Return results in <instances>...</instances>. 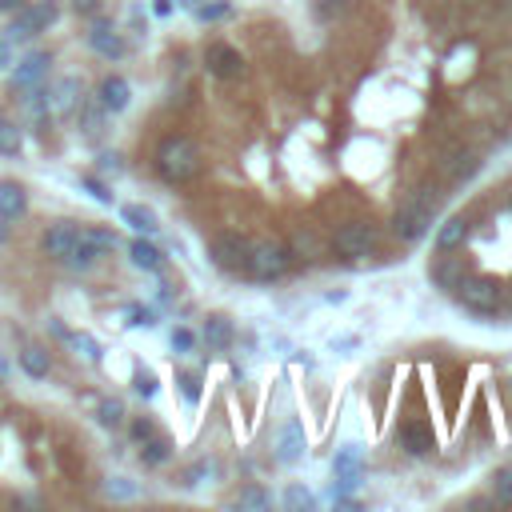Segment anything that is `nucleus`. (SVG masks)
Returning <instances> with one entry per match:
<instances>
[{"label":"nucleus","mask_w":512,"mask_h":512,"mask_svg":"<svg viewBox=\"0 0 512 512\" xmlns=\"http://www.w3.org/2000/svg\"><path fill=\"white\" fill-rule=\"evenodd\" d=\"M380 244L377 228L369 225V220H348V225H340L337 233H332V249L340 256H348V260H361V256H372Z\"/></svg>","instance_id":"7ed1b4c3"},{"label":"nucleus","mask_w":512,"mask_h":512,"mask_svg":"<svg viewBox=\"0 0 512 512\" xmlns=\"http://www.w3.org/2000/svg\"><path fill=\"white\" fill-rule=\"evenodd\" d=\"M285 505L288 508H312V492L301 489V484H293V489L285 492Z\"/></svg>","instance_id":"2f4dec72"},{"label":"nucleus","mask_w":512,"mask_h":512,"mask_svg":"<svg viewBox=\"0 0 512 512\" xmlns=\"http://www.w3.org/2000/svg\"><path fill=\"white\" fill-rule=\"evenodd\" d=\"M168 452H173V448H168L165 437H149V440L141 445V460H144L149 468H157V465H165V460H168Z\"/></svg>","instance_id":"a878e982"},{"label":"nucleus","mask_w":512,"mask_h":512,"mask_svg":"<svg viewBox=\"0 0 512 512\" xmlns=\"http://www.w3.org/2000/svg\"><path fill=\"white\" fill-rule=\"evenodd\" d=\"M192 345H196V332L192 329H176L173 332V348H176V353H192Z\"/></svg>","instance_id":"72a5a7b5"},{"label":"nucleus","mask_w":512,"mask_h":512,"mask_svg":"<svg viewBox=\"0 0 512 512\" xmlns=\"http://www.w3.org/2000/svg\"><path fill=\"white\" fill-rule=\"evenodd\" d=\"M304 457V429L296 421H288L280 429V440H277V460L280 465H296Z\"/></svg>","instance_id":"ddd939ff"},{"label":"nucleus","mask_w":512,"mask_h":512,"mask_svg":"<svg viewBox=\"0 0 512 512\" xmlns=\"http://www.w3.org/2000/svg\"><path fill=\"white\" fill-rule=\"evenodd\" d=\"M97 421L105 424V429H121V424H124V405L116 397L100 400V405H97Z\"/></svg>","instance_id":"393cba45"},{"label":"nucleus","mask_w":512,"mask_h":512,"mask_svg":"<svg viewBox=\"0 0 512 512\" xmlns=\"http://www.w3.org/2000/svg\"><path fill=\"white\" fill-rule=\"evenodd\" d=\"M73 241H76V228L73 225H53L45 233V241H40V249L53 256V260H64L68 249H73Z\"/></svg>","instance_id":"f3484780"},{"label":"nucleus","mask_w":512,"mask_h":512,"mask_svg":"<svg viewBox=\"0 0 512 512\" xmlns=\"http://www.w3.org/2000/svg\"><path fill=\"white\" fill-rule=\"evenodd\" d=\"M288 264H293L288 244H280V241H252V252H249V277L252 280H277V277H285Z\"/></svg>","instance_id":"f03ea898"},{"label":"nucleus","mask_w":512,"mask_h":512,"mask_svg":"<svg viewBox=\"0 0 512 512\" xmlns=\"http://www.w3.org/2000/svg\"><path fill=\"white\" fill-rule=\"evenodd\" d=\"M53 21H56V4L53 0H37V4L16 13L13 29H8V40H29V37H37V32H45Z\"/></svg>","instance_id":"0eeeda50"},{"label":"nucleus","mask_w":512,"mask_h":512,"mask_svg":"<svg viewBox=\"0 0 512 512\" xmlns=\"http://www.w3.org/2000/svg\"><path fill=\"white\" fill-rule=\"evenodd\" d=\"M132 388L141 392V397H152V392H157V377L141 369V372H136V377H132Z\"/></svg>","instance_id":"f704fd0d"},{"label":"nucleus","mask_w":512,"mask_h":512,"mask_svg":"<svg viewBox=\"0 0 512 512\" xmlns=\"http://www.w3.org/2000/svg\"><path fill=\"white\" fill-rule=\"evenodd\" d=\"M492 500L512 508V468H500V473L492 476Z\"/></svg>","instance_id":"c85d7f7f"},{"label":"nucleus","mask_w":512,"mask_h":512,"mask_svg":"<svg viewBox=\"0 0 512 512\" xmlns=\"http://www.w3.org/2000/svg\"><path fill=\"white\" fill-rule=\"evenodd\" d=\"M468 233H473V225H468V217H448L445 225H440V233H437V249H440V252L460 249V244L468 241Z\"/></svg>","instance_id":"dca6fc26"},{"label":"nucleus","mask_w":512,"mask_h":512,"mask_svg":"<svg viewBox=\"0 0 512 512\" xmlns=\"http://www.w3.org/2000/svg\"><path fill=\"white\" fill-rule=\"evenodd\" d=\"M108 497L128 500V497H136V489H132V484H124V476H113V481H108Z\"/></svg>","instance_id":"4c0bfd02"},{"label":"nucleus","mask_w":512,"mask_h":512,"mask_svg":"<svg viewBox=\"0 0 512 512\" xmlns=\"http://www.w3.org/2000/svg\"><path fill=\"white\" fill-rule=\"evenodd\" d=\"M288 252H293V260H320L324 256V241L312 228H296L293 241H288Z\"/></svg>","instance_id":"2eb2a0df"},{"label":"nucleus","mask_w":512,"mask_h":512,"mask_svg":"<svg viewBox=\"0 0 512 512\" xmlns=\"http://www.w3.org/2000/svg\"><path fill=\"white\" fill-rule=\"evenodd\" d=\"M508 301H512V293H508Z\"/></svg>","instance_id":"a18cd8bd"},{"label":"nucleus","mask_w":512,"mask_h":512,"mask_svg":"<svg viewBox=\"0 0 512 512\" xmlns=\"http://www.w3.org/2000/svg\"><path fill=\"white\" fill-rule=\"evenodd\" d=\"M508 204H512V192H508Z\"/></svg>","instance_id":"c03bdc74"},{"label":"nucleus","mask_w":512,"mask_h":512,"mask_svg":"<svg viewBox=\"0 0 512 512\" xmlns=\"http://www.w3.org/2000/svg\"><path fill=\"white\" fill-rule=\"evenodd\" d=\"M181 388H184V397H189V405L201 400V380H196L192 372H184V377H181Z\"/></svg>","instance_id":"58836bf2"},{"label":"nucleus","mask_w":512,"mask_h":512,"mask_svg":"<svg viewBox=\"0 0 512 512\" xmlns=\"http://www.w3.org/2000/svg\"><path fill=\"white\" fill-rule=\"evenodd\" d=\"M452 293H457L460 304L473 309V312H497L500 301H505V293H500V285L492 277H460Z\"/></svg>","instance_id":"20e7f679"},{"label":"nucleus","mask_w":512,"mask_h":512,"mask_svg":"<svg viewBox=\"0 0 512 512\" xmlns=\"http://www.w3.org/2000/svg\"><path fill=\"white\" fill-rule=\"evenodd\" d=\"M128 256H132V264L136 269H144V272H160V264H165L160 249L157 244H149V241H132L128 244Z\"/></svg>","instance_id":"aec40b11"},{"label":"nucleus","mask_w":512,"mask_h":512,"mask_svg":"<svg viewBox=\"0 0 512 512\" xmlns=\"http://www.w3.org/2000/svg\"><path fill=\"white\" fill-rule=\"evenodd\" d=\"M124 225H132L136 233H144V236H152L160 228L152 209H144V204H124Z\"/></svg>","instance_id":"5701e85b"},{"label":"nucleus","mask_w":512,"mask_h":512,"mask_svg":"<svg viewBox=\"0 0 512 512\" xmlns=\"http://www.w3.org/2000/svg\"><path fill=\"white\" fill-rule=\"evenodd\" d=\"M445 165H448V176H452V181H468V176L476 173V157H473V152H452Z\"/></svg>","instance_id":"bb28decb"},{"label":"nucleus","mask_w":512,"mask_h":512,"mask_svg":"<svg viewBox=\"0 0 512 512\" xmlns=\"http://www.w3.org/2000/svg\"><path fill=\"white\" fill-rule=\"evenodd\" d=\"M204 64H209V73L220 76V81H233V76L244 73V61H241V53H236L233 45H209Z\"/></svg>","instance_id":"6e6552de"},{"label":"nucleus","mask_w":512,"mask_h":512,"mask_svg":"<svg viewBox=\"0 0 512 512\" xmlns=\"http://www.w3.org/2000/svg\"><path fill=\"white\" fill-rule=\"evenodd\" d=\"M204 345L217 348V353H225V348L233 345V324H228L225 317H209V324H204Z\"/></svg>","instance_id":"412c9836"},{"label":"nucleus","mask_w":512,"mask_h":512,"mask_svg":"<svg viewBox=\"0 0 512 512\" xmlns=\"http://www.w3.org/2000/svg\"><path fill=\"white\" fill-rule=\"evenodd\" d=\"M97 100H100V108H105V113H124L128 100H132V89H128L124 76H105V81H100V89H97Z\"/></svg>","instance_id":"9d476101"},{"label":"nucleus","mask_w":512,"mask_h":512,"mask_svg":"<svg viewBox=\"0 0 512 512\" xmlns=\"http://www.w3.org/2000/svg\"><path fill=\"white\" fill-rule=\"evenodd\" d=\"M64 260L73 264V269H92V264L100 260V249L89 241V236H84V228H81V233H76V241H73V249H68Z\"/></svg>","instance_id":"6ab92c4d"},{"label":"nucleus","mask_w":512,"mask_h":512,"mask_svg":"<svg viewBox=\"0 0 512 512\" xmlns=\"http://www.w3.org/2000/svg\"><path fill=\"white\" fill-rule=\"evenodd\" d=\"M84 236H89V241L97 244V249H100V256L116 249V233H108V228H84Z\"/></svg>","instance_id":"7c9ffc66"},{"label":"nucleus","mask_w":512,"mask_h":512,"mask_svg":"<svg viewBox=\"0 0 512 512\" xmlns=\"http://www.w3.org/2000/svg\"><path fill=\"white\" fill-rule=\"evenodd\" d=\"M432 277H437V285L440 288H457V280L465 277V272H460V264H437V269H432Z\"/></svg>","instance_id":"c756f323"},{"label":"nucleus","mask_w":512,"mask_h":512,"mask_svg":"<svg viewBox=\"0 0 512 512\" xmlns=\"http://www.w3.org/2000/svg\"><path fill=\"white\" fill-rule=\"evenodd\" d=\"M400 448H405L408 457H429V452L437 448V437H432L429 424L408 421V424H400Z\"/></svg>","instance_id":"1a4fd4ad"},{"label":"nucleus","mask_w":512,"mask_h":512,"mask_svg":"<svg viewBox=\"0 0 512 512\" xmlns=\"http://www.w3.org/2000/svg\"><path fill=\"white\" fill-rule=\"evenodd\" d=\"M0 8H4V13H8V8H16V0H0Z\"/></svg>","instance_id":"37998d69"},{"label":"nucleus","mask_w":512,"mask_h":512,"mask_svg":"<svg viewBox=\"0 0 512 512\" xmlns=\"http://www.w3.org/2000/svg\"><path fill=\"white\" fill-rule=\"evenodd\" d=\"M16 152H21V128L0 116V157H16Z\"/></svg>","instance_id":"cd10ccee"},{"label":"nucleus","mask_w":512,"mask_h":512,"mask_svg":"<svg viewBox=\"0 0 512 512\" xmlns=\"http://www.w3.org/2000/svg\"><path fill=\"white\" fill-rule=\"evenodd\" d=\"M89 45L97 48L100 56H108V61H116V56H124V40L116 37L113 29H105V24H97V29L89 32Z\"/></svg>","instance_id":"a211bd4d"},{"label":"nucleus","mask_w":512,"mask_h":512,"mask_svg":"<svg viewBox=\"0 0 512 512\" xmlns=\"http://www.w3.org/2000/svg\"><path fill=\"white\" fill-rule=\"evenodd\" d=\"M228 8L225 4H212V8H201V21H217V16H225Z\"/></svg>","instance_id":"79ce46f5"},{"label":"nucleus","mask_w":512,"mask_h":512,"mask_svg":"<svg viewBox=\"0 0 512 512\" xmlns=\"http://www.w3.org/2000/svg\"><path fill=\"white\" fill-rule=\"evenodd\" d=\"M348 8V0H317V13L324 16V21H332V16H340Z\"/></svg>","instance_id":"c9c22d12"},{"label":"nucleus","mask_w":512,"mask_h":512,"mask_svg":"<svg viewBox=\"0 0 512 512\" xmlns=\"http://www.w3.org/2000/svg\"><path fill=\"white\" fill-rule=\"evenodd\" d=\"M152 160H157V173L165 176L168 184H184L201 173V149H196V141L184 132H168L165 141L157 144V157Z\"/></svg>","instance_id":"f257e3e1"},{"label":"nucleus","mask_w":512,"mask_h":512,"mask_svg":"<svg viewBox=\"0 0 512 512\" xmlns=\"http://www.w3.org/2000/svg\"><path fill=\"white\" fill-rule=\"evenodd\" d=\"M149 437H157V424L149 421V416H141V421H132V440L136 445H144Z\"/></svg>","instance_id":"473e14b6"},{"label":"nucleus","mask_w":512,"mask_h":512,"mask_svg":"<svg viewBox=\"0 0 512 512\" xmlns=\"http://www.w3.org/2000/svg\"><path fill=\"white\" fill-rule=\"evenodd\" d=\"M48 73V53H29L13 68V89H37V81Z\"/></svg>","instance_id":"f8f14e48"},{"label":"nucleus","mask_w":512,"mask_h":512,"mask_svg":"<svg viewBox=\"0 0 512 512\" xmlns=\"http://www.w3.org/2000/svg\"><path fill=\"white\" fill-rule=\"evenodd\" d=\"M73 345H76V348H81V353H84V356H89V361H92V364H97V361H100V345H97V340H92V337H73Z\"/></svg>","instance_id":"e433bc0d"},{"label":"nucleus","mask_w":512,"mask_h":512,"mask_svg":"<svg viewBox=\"0 0 512 512\" xmlns=\"http://www.w3.org/2000/svg\"><path fill=\"white\" fill-rule=\"evenodd\" d=\"M332 476L340 481V489H353L361 481V445H345L332 460Z\"/></svg>","instance_id":"9b49d317"},{"label":"nucleus","mask_w":512,"mask_h":512,"mask_svg":"<svg viewBox=\"0 0 512 512\" xmlns=\"http://www.w3.org/2000/svg\"><path fill=\"white\" fill-rule=\"evenodd\" d=\"M233 505H236V508H249V512H264V508L272 505V497H269V492H264V489H256V484H249V489H241V492H236V500H233Z\"/></svg>","instance_id":"b1692460"},{"label":"nucleus","mask_w":512,"mask_h":512,"mask_svg":"<svg viewBox=\"0 0 512 512\" xmlns=\"http://www.w3.org/2000/svg\"><path fill=\"white\" fill-rule=\"evenodd\" d=\"M29 212V196L16 181H0V220H21Z\"/></svg>","instance_id":"4468645a"},{"label":"nucleus","mask_w":512,"mask_h":512,"mask_svg":"<svg viewBox=\"0 0 512 512\" xmlns=\"http://www.w3.org/2000/svg\"><path fill=\"white\" fill-rule=\"evenodd\" d=\"M249 252H252V241L241 233H225L212 241V260H217V269L233 272V277L249 272Z\"/></svg>","instance_id":"423d86ee"},{"label":"nucleus","mask_w":512,"mask_h":512,"mask_svg":"<svg viewBox=\"0 0 512 512\" xmlns=\"http://www.w3.org/2000/svg\"><path fill=\"white\" fill-rule=\"evenodd\" d=\"M128 324L141 329V324H157V317H152V309H132V312H128Z\"/></svg>","instance_id":"ea45409f"},{"label":"nucleus","mask_w":512,"mask_h":512,"mask_svg":"<svg viewBox=\"0 0 512 512\" xmlns=\"http://www.w3.org/2000/svg\"><path fill=\"white\" fill-rule=\"evenodd\" d=\"M429 225H432V204L424 201V196L405 201L392 212V233H397L400 241H421V236L429 233Z\"/></svg>","instance_id":"39448f33"},{"label":"nucleus","mask_w":512,"mask_h":512,"mask_svg":"<svg viewBox=\"0 0 512 512\" xmlns=\"http://www.w3.org/2000/svg\"><path fill=\"white\" fill-rule=\"evenodd\" d=\"M21 369L29 372V377L40 380V377H48V372H53V356H48L45 348L32 345V348H24V353H21Z\"/></svg>","instance_id":"4be33fe9"},{"label":"nucleus","mask_w":512,"mask_h":512,"mask_svg":"<svg viewBox=\"0 0 512 512\" xmlns=\"http://www.w3.org/2000/svg\"><path fill=\"white\" fill-rule=\"evenodd\" d=\"M84 189H89L92 196H97V201H113V192H105V184H100V181H92V176H84Z\"/></svg>","instance_id":"a19ab883"}]
</instances>
